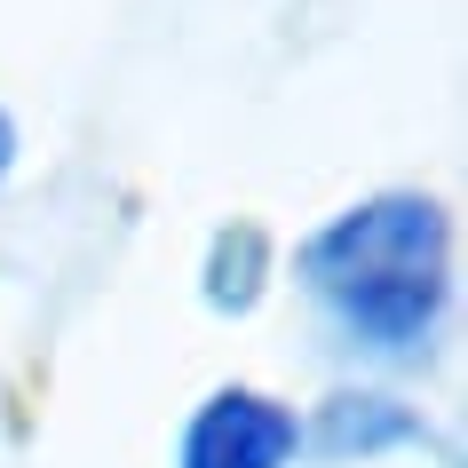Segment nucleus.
Segmentation results:
<instances>
[{
	"label": "nucleus",
	"instance_id": "f257e3e1",
	"mask_svg": "<svg viewBox=\"0 0 468 468\" xmlns=\"http://www.w3.org/2000/svg\"><path fill=\"white\" fill-rule=\"evenodd\" d=\"M302 278L310 294L342 318L349 342L381 349V357H413L437 334L444 310V215L429 198H373L349 207L342 222H325L318 239L302 247Z\"/></svg>",
	"mask_w": 468,
	"mask_h": 468
},
{
	"label": "nucleus",
	"instance_id": "f03ea898",
	"mask_svg": "<svg viewBox=\"0 0 468 468\" xmlns=\"http://www.w3.org/2000/svg\"><path fill=\"white\" fill-rule=\"evenodd\" d=\"M294 452H302V420L254 389L207 397L198 420L183 429V468H286Z\"/></svg>",
	"mask_w": 468,
	"mask_h": 468
},
{
	"label": "nucleus",
	"instance_id": "7ed1b4c3",
	"mask_svg": "<svg viewBox=\"0 0 468 468\" xmlns=\"http://www.w3.org/2000/svg\"><path fill=\"white\" fill-rule=\"evenodd\" d=\"M325 452H373V444H420V420H405L389 397H334L325 405Z\"/></svg>",
	"mask_w": 468,
	"mask_h": 468
},
{
	"label": "nucleus",
	"instance_id": "20e7f679",
	"mask_svg": "<svg viewBox=\"0 0 468 468\" xmlns=\"http://www.w3.org/2000/svg\"><path fill=\"white\" fill-rule=\"evenodd\" d=\"M8 151H16V135H8V120H0V167H8Z\"/></svg>",
	"mask_w": 468,
	"mask_h": 468
}]
</instances>
